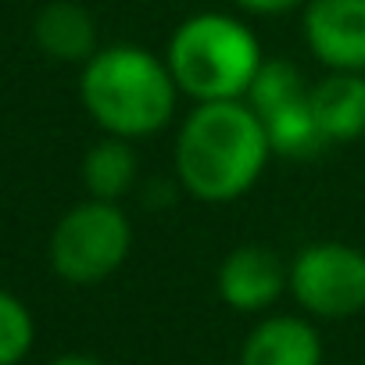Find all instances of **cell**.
Returning <instances> with one entry per match:
<instances>
[{"instance_id": "cell-1", "label": "cell", "mask_w": 365, "mask_h": 365, "mask_svg": "<svg viewBox=\"0 0 365 365\" xmlns=\"http://www.w3.org/2000/svg\"><path fill=\"white\" fill-rule=\"evenodd\" d=\"M272 158L262 118L247 101L197 104L175 133V179L205 205L244 197Z\"/></svg>"}, {"instance_id": "cell-2", "label": "cell", "mask_w": 365, "mask_h": 365, "mask_svg": "<svg viewBox=\"0 0 365 365\" xmlns=\"http://www.w3.org/2000/svg\"><path fill=\"white\" fill-rule=\"evenodd\" d=\"M79 97L86 115L108 136L140 140L161 133L172 122L179 86L165 58L133 43H115L101 47L83 65Z\"/></svg>"}, {"instance_id": "cell-3", "label": "cell", "mask_w": 365, "mask_h": 365, "mask_svg": "<svg viewBox=\"0 0 365 365\" xmlns=\"http://www.w3.org/2000/svg\"><path fill=\"white\" fill-rule=\"evenodd\" d=\"M258 36L233 15L201 11L179 22L165 47V65L179 93L197 104L212 101H244L255 72L262 68Z\"/></svg>"}, {"instance_id": "cell-4", "label": "cell", "mask_w": 365, "mask_h": 365, "mask_svg": "<svg viewBox=\"0 0 365 365\" xmlns=\"http://www.w3.org/2000/svg\"><path fill=\"white\" fill-rule=\"evenodd\" d=\"M133 251V226L111 201H83L51 233V269L76 287L115 276Z\"/></svg>"}, {"instance_id": "cell-5", "label": "cell", "mask_w": 365, "mask_h": 365, "mask_svg": "<svg viewBox=\"0 0 365 365\" xmlns=\"http://www.w3.org/2000/svg\"><path fill=\"white\" fill-rule=\"evenodd\" d=\"M290 294L315 319L365 312V251L336 240L301 247L290 262Z\"/></svg>"}, {"instance_id": "cell-6", "label": "cell", "mask_w": 365, "mask_h": 365, "mask_svg": "<svg viewBox=\"0 0 365 365\" xmlns=\"http://www.w3.org/2000/svg\"><path fill=\"white\" fill-rule=\"evenodd\" d=\"M301 11L304 43L329 72H365V0H308Z\"/></svg>"}, {"instance_id": "cell-7", "label": "cell", "mask_w": 365, "mask_h": 365, "mask_svg": "<svg viewBox=\"0 0 365 365\" xmlns=\"http://www.w3.org/2000/svg\"><path fill=\"white\" fill-rule=\"evenodd\" d=\"M219 297L233 312H265L290 287V269L265 244H240L226 255L215 276Z\"/></svg>"}, {"instance_id": "cell-8", "label": "cell", "mask_w": 365, "mask_h": 365, "mask_svg": "<svg viewBox=\"0 0 365 365\" xmlns=\"http://www.w3.org/2000/svg\"><path fill=\"white\" fill-rule=\"evenodd\" d=\"M240 365H322L319 329L301 315H269L244 336Z\"/></svg>"}, {"instance_id": "cell-9", "label": "cell", "mask_w": 365, "mask_h": 365, "mask_svg": "<svg viewBox=\"0 0 365 365\" xmlns=\"http://www.w3.org/2000/svg\"><path fill=\"white\" fill-rule=\"evenodd\" d=\"M326 143L365 136V72H329L308 93Z\"/></svg>"}, {"instance_id": "cell-10", "label": "cell", "mask_w": 365, "mask_h": 365, "mask_svg": "<svg viewBox=\"0 0 365 365\" xmlns=\"http://www.w3.org/2000/svg\"><path fill=\"white\" fill-rule=\"evenodd\" d=\"M36 47L68 65H86L97 54V22L76 0H51L33 22Z\"/></svg>"}, {"instance_id": "cell-11", "label": "cell", "mask_w": 365, "mask_h": 365, "mask_svg": "<svg viewBox=\"0 0 365 365\" xmlns=\"http://www.w3.org/2000/svg\"><path fill=\"white\" fill-rule=\"evenodd\" d=\"M140 158L133 150V140L104 136L97 140L83 158V187L93 201H122L136 187Z\"/></svg>"}, {"instance_id": "cell-12", "label": "cell", "mask_w": 365, "mask_h": 365, "mask_svg": "<svg viewBox=\"0 0 365 365\" xmlns=\"http://www.w3.org/2000/svg\"><path fill=\"white\" fill-rule=\"evenodd\" d=\"M265 125V136H269V147L272 154H283V158H312L326 147V136L315 122V111H312V101L301 97L272 115L262 118Z\"/></svg>"}, {"instance_id": "cell-13", "label": "cell", "mask_w": 365, "mask_h": 365, "mask_svg": "<svg viewBox=\"0 0 365 365\" xmlns=\"http://www.w3.org/2000/svg\"><path fill=\"white\" fill-rule=\"evenodd\" d=\"M308 93H312V86L301 76V68L294 61L272 58V61H262V68L255 72V83H251L244 101L255 108L258 118H265V115H272V111H279V108H287V104H294Z\"/></svg>"}, {"instance_id": "cell-14", "label": "cell", "mask_w": 365, "mask_h": 365, "mask_svg": "<svg viewBox=\"0 0 365 365\" xmlns=\"http://www.w3.org/2000/svg\"><path fill=\"white\" fill-rule=\"evenodd\" d=\"M33 336H36V326H33L29 308L15 294L0 290V365H19L29 354Z\"/></svg>"}, {"instance_id": "cell-15", "label": "cell", "mask_w": 365, "mask_h": 365, "mask_svg": "<svg viewBox=\"0 0 365 365\" xmlns=\"http://www.w3.org/2000/svg\"><path fill=\"white\" fill-rule=\"evenodd\" d=\"M247 15H262V19H276V15H290L297 8H304L308 0H237Z\"/></svg>"}, {"instance_id": "cell-16", "label": "cell", "mask_w": 365, "mask_h": 365, "mask_svg": "<svg viewBox=\"0 0 365 365\" xmlns=\"http://www.w3.org/2000/svg\"><path fill=\"white\" fill-rule=\"evenodd\" d=\"M47 365H104V361H97L93 354H61V358H54Z\"/></svg>"}]
</instances>
